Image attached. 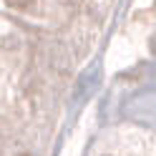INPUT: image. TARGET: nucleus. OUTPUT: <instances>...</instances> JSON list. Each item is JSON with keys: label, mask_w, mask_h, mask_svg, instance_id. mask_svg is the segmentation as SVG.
I'll list each match as a JSON object with an SVG mask.
<instances>
[{"label": "nucleus", "mask_w": 156, "mask_h": 156, "mask_svg": "<svg viewBox=\"0 0 156 156\" xmlns=\"http://www.w3.org/2000/svg\"><path fill=\"white\" fill-rule=\"evenodd\" d=\"M5 3H8V5H13V8H23L28 0H5Z\"/></svg>", "instance_id": "obj_1"}]
</instances>
